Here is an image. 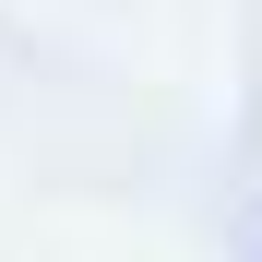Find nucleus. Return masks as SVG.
<instances>
[]
</instances>
